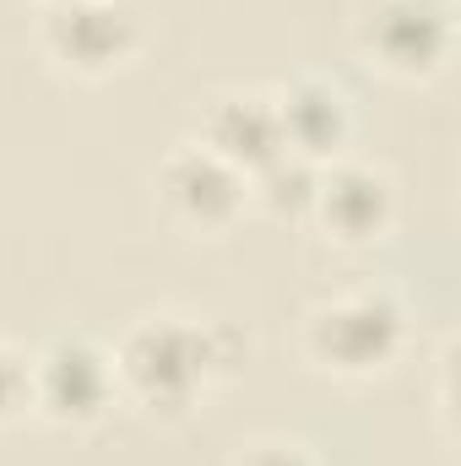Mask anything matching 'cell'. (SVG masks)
Instances as JSON below:
<instances>
[{"instance_id":"8fae6325","label":"cell","mask_w":461,"mask_h":466,"mask_svg":"<svg viewBox=\"0 0 461 466\" xmlns=\"http://www.w3.org/2000/svg\"><path fill=\"white\" fill-rule=\"evenodd\" d=\"M27 407H33V396H27V358L0 342V423H11Z\"/></svg>"},{"instance_id":"ba28073f","label":"cell","mask_w":461,"mask_h":466,"mask_svg":"<svg viewBox=\"0 0 461 466\" xmlns=\"http://www.w3.org/2000/svg\"><path fill=\"white\" fill-rule=\"evenodd\" d=\"M196 130H201L196 141L212 157H223L229 168H239L244 179H255L266 163H277L288 152L271 93H223V98H212L201 109V125Z\"/></svg>"},{"instance_id":"6da1fadb","label":"cell","mask_w":461,"mask_h":466,"mask_svg":"<svg viewBox=\"0 0 461 466\" xmlns=\"http://www.w3.org/2000/svg\"><path fill=\"white\" fill-rule=\"evenodd\" d=\"M119 396H130L152 418H185L196 396L239 369L244 337L229 320H185V315H147L125 331L115 352Z\"/></svg>"},{"instance_id":"7c38bea8","label":"cell","mask_w":461,"mask_h":466,"mask_svg":"<svg viewBox=\"0 0 461 466\" xmlns=\"http://www.w3.org/2000/svg\"><path fill=\"white\" fill-rule=\"evenodd\" d=\"M233 466H321L299 440H255V445H244Z\"/></svg>"},{"instance_id":"8992f818","label":"cell","mask_w":461,"mask_h":466,"mask_svg":"<svg viewBox=\"0 0 461 466\" xmlns=\"http://www.w3.org/2000/svg\"><path fill=\"white\" fill-rule=\"evenodd\" d=\"M158 201L174 223L196 233H223L239 223V212L250 207V179L229 168L223 157H212L201 141H185L163 157L158 168Z\"/></svg>"},{"instance_id":"3957f363","label":"cell","mask_w":461,"mask_h":466,"mask_svg":"<svg viewBox=\"0 0 461 466\" xmlns=\"http://www.w3.org/2000/svg\"><path fill=\"white\" fill-rule=\"evenodd\" d=\"M353 44L374 71L396 82H424L451 60L456 5L451 0H364L353 16Z\"/></svg>"},{"instance_id":"30bf717a","label":"cell","mask_w":461,"mask_h":466,"mask_svg":"<svg viewBox=\"0 0 461 466\" xmlns=\"http://www.w3.org/2000/svg\"><path fill=\"white\" fill-rule=\"evenodd\" d=\"M315 185H321V163H310L299 152H282L277 163H266L250 179V201H261L271 218H310Z\"/></svg>"},{"instance_id":"5b68a950","label":"cell","mask_w":461,"mask_h":466,"mask_svg":"<svg viewBox=\"0 0 461 466\" xmlns=\"http://www.w3.org/2000/svg\"><path fill=\"white\" fill-rule=\"evenodd\" d=\"M27 396H33V412H44L49 423L87 429L119 396L115 358L87 337H60L27 363Z\"/></svg>"},{"instance_id":"9c48e42d","label":"cell","mask_w":461,"mask_h":466,"mask_svg":"<svg viewBox=\"0 0 461 466\" xmlns=\"http://www.w3.org/2000/svg\"><path fill=\"white\" fill-rule=\"evenodd\" d=\"M277 98V119H282V141L288 152L310 157V163H337L353 141V104L337 82L326 76H299L288 82Z\"/></svg>"},{"instance_id":"277c9868","label":"cell","mask_w":461,"mask_h":466,"mask_svg":"<svg viewBox=\"0 0 461 466\" xmlns=\"http://www.w3.org/2000/svg\"><path fill=\"white\" fill-rule=\"evenodd\" d=\"M38 44L60 71L98 82L141 49V16L130 0H60L44 5Z\"/></svg>"},{"instance_id":"4fadbf2b","label":"cell","mask_w":461,"mask_h":466,"mask_svg":"<svg viewBox=\"0 0 461 466\" xmlns=\"http://www.w3.org/2000/svg\"><path fill=\"white\" fill-rule=\"evenodd\" d=\"M44 5H60V0H44Z\"/></svg>"},{"instance_id":"52a82bcc","label":"cell","mask_w":461,"mask_h":466,"mask_svg":"<svg viewBox=\"0 0 461 466\" xmlns=\"http://www.w3.org/2000/svg\"><path fill=\"white\" fill-rule=\"evenodd\" d=\"M310 218L337 244H374L396 223V185H391L385 168H369V163H353V157L321 163Z\"/></svg>"},{"instance_id":"7a4b0ae2","label":"cell","mask_w":461,"mask_h":466,"mask_svg":"<svg viewBox=\"0 0 461 466\" xmlns=\"http://www.w3.org/2000/svg\"><path fill=\"white\" fill-rule=\"evenodd\" d=\"M407 342V315L385 288H353L310 309L304 320V352L315 369L337 380H374L396 363Z\"/></svg>"}]
</instances>
